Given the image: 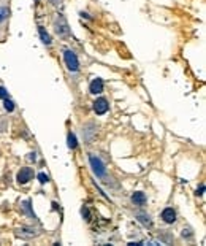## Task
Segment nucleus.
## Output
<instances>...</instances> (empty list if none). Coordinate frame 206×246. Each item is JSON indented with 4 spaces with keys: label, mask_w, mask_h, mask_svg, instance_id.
Masks as SVG:
<instances>
[{
    "label": "nucleus",
    "mask_w": 206,
    "mask_h": 246,
    "mask_svg": "<svg viewBox=\"0 0 206 246\" xmlns=\"http://www.w3.org/2000/svg\"><path fill=\"white\" fill-rule=\"evenodd\" d=\"M54 29H56V34L60 37V38H68L70 37V27H68V22L65 21V18L62 14H57L56 19H54Z\"/></svg>",
    "instance_id": "nucleus-1"
},
{
    "label": "nucleus",
    "mask_w": 206,
    "mask_h": 246,
    "mask_svg": "<svg viewBox=\"0 0 206 246\" xmlns=\"http://www.w3.org/2000/svg\"><path fill=\"white\" fill-rule=\"evenodd\" d=\"M89 162H90V167H92V171L97 175V178H105L106 176V168H105V164L101 162V159L95 154H89Z\"/></svg>",
    "instance_id": "nucleus-2"
},
{
    "label": "nucleus",
    "mask_w": 206,
    "mask_h": 246,
    "mask_svg": "<svg viewBox=\"0 0 206 246\" xmlns=\"http://www.w3.org/2000/svg\"><path fill=\"white\" fill-rule=\"evenodd\" d=\"M64 60H65V65L70 71H78L80 60H78V57H76V54L71 51V49H65L64 51Z\"/></svg>",
    "instance_id": "nucleus-3"
},
{
    "label": "nucleus",
    "mask_w": 206,
    "mask_h": 246,
    "mask_svg": "<svg viewBox=\"0 0 206 246\" xmlns=\"http://www.w3.org/2000/svg\"><path fill=\"white\" fill-rule=\"evenodd\" d=\"M32 178H33V170H32V168H29V167L21 168V170H19V173H18V176H16V180H18V183H19V184H25V183H29Z\"/></svg>",
    "instance_id": "nucleus-4"
},
{
    "label": "nucleus",
    "mask_w": 206,
    "mask_h": 246,
    "mask_svg": "<svg viewBox=\"0 0 206 246\" xmlns=\"http://www.w3.org/2000/svg\"><path fill=\"white\" fill-rule=\"evenodd\" d=\"M108 108H110L108 100H106V98H103V97L97 98V100L94 102V111H95L97 114H105V113L108 111Z\"/></svg>",
    "instance_id": "nucleus-5"
},
{
    "label": "nucleus",
    "mask_w": 206,
    "mask_h": 246,
    "mask_svg": "<svg viewBox=\"0 0 206 246\" xmlns=\"http://www.w3.org/2000/svg\"><path fill=\"white\" fill-rule=\"evenodd\" d=\"M162 219L165 221L167 224H173V222H176V211L173 210V208H165L163 211H162Z\"/></svg>",
    "instance_id": "nucleus-6"
},
{
    "label": "nucleus",
    "mask_w": 206,
    "mask_h": 246,
    "mask_svg": "<svg viewBox=\"0 0 206 246\" xmlns=\"http://www.w3.org/2000/svg\"><path fill=\"white\" fill-rule=\"evenodd\" d=\"M38 233L40 232L37 229H33V227H21L18 230V235L22 237V238H32V237H37Z\"/></svg>",
    "instance_id": "nucleus-7"
},
{
    "label": "nucleus",
    "mask_w": 206,
    "mask_h": 246,
    "mask_svg": "<svg viewBox=\"0 0 206 246\" xmlns=\"http://www.w3.org/2000/svg\"><path fill=\"white\" fill-rule=\"evenodd\" d=\"M89 91H90V94H101L103 92V80H100V78H95V80H92V83H90V86H89Z\"/></svg>",
    "instance_id": "nucleus-8"
},
{
    "label": "nucleus",
    "mask_w": 206,
    "mask_h": 246,
    "mask_svg": "<svg viewBox=\"0 0 206 246\" xmlns=\"http://www.w3.org/2000/svg\"><path fill=\"white\" fill-rule=\"evenodd\" d=\"M146 195L143 194V192H135L133 195H132V202L135 203V205H138V207H143L144 203H146Z\"/></svg>",
    "instance_id": "nucleus-9"
},
{
    "label": "nucleus",
    "mask_w": 206,
    "mask_h": 246,
    "mask_svg": "<svg viewBox=\"0 0 206 246\" xmlns=\"http://www.w3.org/2000/svg\"><path fill=\"white\" fill-rule=\"evenodd\" d=\"M136 219L140 221L143 226H146V227H151V226H152V221H151L149 214H146V213H136Z\"/></svg>",
    "instance_id": "nucleus-10"
},
{
    "label": "nucleus",
    "mask_w": 206,
    "mask_h": 246,
    "mask_svg": "<svg viewBox=\"0 0 206 246\" xmlns=\"http://www.w3.org/2000/svg\"><path fill=\"white\" fill-rule=\"evenodd\" d=\"M38 32H40V38H41V41H43L44 44H51V37H49V34H48L43 27H38Z\"/></svg>",
    "instance_id": "nucleus-11"
},
{
    "label": "nucleus",
    "mask_w": 206,
    "mask_h": 246,
    "mask_svg": "<svg viewBox=\"0 0 206 246\" xmlns=\"http://www.w3.org/2000/svg\"><path fill=\"white\" fill-rule=\"evenodd\" d=\"M22 211H24V213H27L30 217L35 219V214H33V211L30 210V200H24V202H22Z\"/></svg>",
    "instance_id": "nucleus-12"
},
{
    "label": "nucleus",
    "mask_w": 206,
    "mask_h": 246,
    "mask_svg": "<svg viewBox=\"0 0 206 246\" xmlns=\"http://www.w3.org/2000/svg\"><path fill=\"white\" fill-rule=\"evenodd\" d=\"M78 146V141H76V137H75V133H68V148L70 149H75V148Z\"/></svg>",
    "instance_id": "nucleus-13"
},
{
    "label": "nucleus",
    "mask_w": 206,
    "mask_h": 246,
    "mask_svg": "<svg viewBox=\"0 0 206 246\" xmlns=\"http://www.w3.org/2000/svg\"><path fill=\"white\" fill-rule=\"evenodd\" d=\"M8 16H10V10L8 8H5V7L0 8V22H3Z\"/></svg>",
    "instance_id": "nucleus-14"
},
{
    "label": "nucleus",
    "mask_w": 206,
    "mask_h": 246,
    "mask_svg": "<svg viewBox=\"0 0 206 246\" xmlns=\"http://www.w3.org/2000/svg\"><path fill=\"white\" fill-rule=\"evenodd\" d=\"M81 214H83V217H84V219L87 221V222H89V221H90V211H89V208H87V207H83Z\"/></svg>",
    "instance_id": "nucleus-15"
},
{
    "label": "nucleus",
    "mask_w": 206,
    "mask_h": 246,
    "mask_svg": "<svg viewBox=\"0 0 206 246\" xmlns=\"http://www.w3.org/2000/svg\"><path fill=\"white\" fill-rule=\"evenodd\" d=\"M37 178H38V181H40L41 184H46V183L49 181V176H48L46 173H38V176H37Z\"/></svg>",
    "instance_id": "nucleus-16"
},
{
    "label": "nucleus",
    "mask_w": 206,
    "mask_h": 246,
    "mask_svg": "<svg viewBox=\"0 0 206 246\" xmlns=\"http://www.w3.org/2000/svg\"><path fill=\"white\" fill-rule=\"evenodd\" d=\"M5 110L7 111H13L14 110V103L11 100H8V98H5Z\"/></svg>",
    "instance_id": "nucleus-17"
},
{
    "label": "nucleus",
    "mask_w": 206,
    "mask_h": 246,
    "mask_svg": "<svg viewBox=\"0 0 206 246\" xmlns=\"http://www.w3.org/2000/svg\"><path fill=\"white\" fill-rule=\"evenodd\" d=\"M0 98H8V92H7V89L3 87V86H0Z\"/></svg>",
    "instance_id": "nucleus-18"
},
{
    "label": "nucleus",
    "mask_w": 206,
    "mask_h": 246,
    "mask_svg": "<svg viewBox=\"0 0 206 246\" xmlns=\"http://www.w3.org/2000/svg\"><path fill=\"white\" fill-rule=\"evenodd\" d=\"M203 192H204V184H200V187L197 189V195H203Z\"/></svg>",
    "instance_id": "nucleus-19"
},
{
    "label": "nucleus",
    "mask_w": 206,
    "mask_h": 246,
    "mask_svg": "<svg viewBox=\"0 0 206 246\" xmlns=\"http://www.w3.org/2000/svg\"><path fill=\"white\" fill-rule=\"evenodd\" d=\"M183 237H184V238H186V237H192L190 229H184V230H183Z\"/></svg>",
    "instance_id": "nucleus-20"
},
{
    "label": "nucleus",
    "mask_w": 206,
    "mask_h": 246,
    "mask_svg": "<svg viewBox=\"0 0 206 246\" xmlns=\"http://www.w3.org/2000/svg\"><path fill=\"white\" fill-rule=\"evenodd\" d=\"M53 5H56V7H59V5H62V0H49Z\"/></svg>",
    "instance_id": "nucleus-21"
},
{
    "label": "nucleus",
    "mask_w": 206,
    "mask_h": 246,
    "mask_svg": "<svg viewBox=\"0 0 206 246\" xmlns=\"http://www.w3.org/2000/svg\"><path fill=\"white\" fill-rule=\"evenodd\" d=\"M29 160H35V153H32V154H29Z\"/></svg>",
    "instance_id": "nucleus-22"
},
{
    "label": "nucleus",
    "mask_w": 206,
    "mask_h": 246,
    "mask_svg": "<svg viewBox=\"0 0 206 246\" xmlns=\"http://www.w3.org/2000/svg\"><path fill=\"white\" fill-rule=\"evenodd\" d=\"M35 2H37V3H38V2H40V0H35Z\"/></svg>",
    "instance_id": "nucleus-23"
}]
</instances>
